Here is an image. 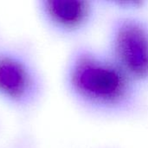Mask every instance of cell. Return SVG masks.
<instances>
[{"label": "cell", "instance_id": "6da1fadb", "mask_svg": "<svg viewBox=\"0 0 148 148\" xmlns=\"http://www.w3.org/2000/svg\"><path fill=\"white\" fill-rule=\"evenodd\" d=\"M64 82L69 95L88 108L120 111L130 105L134 83L112 57L80 47L69 58Z\"/></svg>", "mask_w": 148, "mask_h": 148}, {"label": "cell", "instance_id": "7a4b0ae2", "mask_svg": "<svg viewBox=\"0 0 148 148\" xmlns=\"http://www.w3.org/2000/svg\"><path fill=\"white\" fill-rule=\"evenodd\" d=\"M43 92L40 69L25 50L0 45V101L16 111L32 109Z\"/></svg>", "mask_w": 148, "mask_h": 148}, {"label": "cell", "instance_id": "3957f363", "mask_svg": "<svg viewBox=\"0 0 148 148\" xmlns=\"http://www.w3.org/2000/svg\"><path fill=\"white\" fill-rule=\"evenodd\" d=\"M112 58L134 82H148V25L140 19L117 21L111 34Z\"/></svg>", "mask_w": 148, "mask_h": 148}, {"label": "cell", "instance_id": "277c9868", "mask_svg": "<svg viewBox=\"0 0 148 148\" xmlns=\"http://www.w3.org/2000/svg\"><path fill=\"white\" fill-rule=\"evenodd\" d=\"M36 12L49 31L60 36H72L89 23L94 6L86 0H38Z\"/></svg>", "mask_w": 148, "mask_h": 148}]
</instances>
